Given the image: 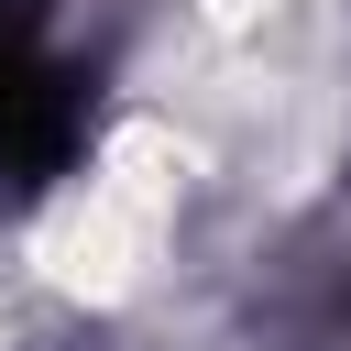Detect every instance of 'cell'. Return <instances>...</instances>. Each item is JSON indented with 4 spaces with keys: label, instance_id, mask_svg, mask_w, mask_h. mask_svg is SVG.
<instances>
[{
    "label": "cell",
    "instance_id": "cell-1",
    "mask_svg": "<svg viewBox=\"0 0 351 351\" xmlns=\"http://www.w3.org/2000/svg\"><path fill=\"white\" fill-rule=\"evenodd\" d=\"M88 55L66 44L55 0H0V176L44 186L88 154Z\"/></svg>",
    "mask_w": 351,
    "mask_h": 351
}]
</instances>
